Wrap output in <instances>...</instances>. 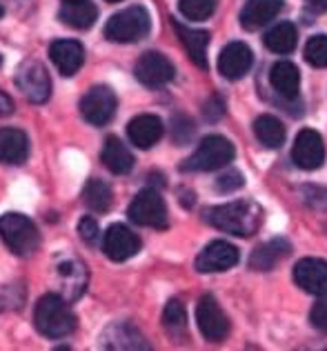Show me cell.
Instances as JSON below:
<instances>
[{"instance_id": "6da1fadb", "label": "cell", "mask_w": 327, "mask_h": 351, "mask_svg": "<svg viewBox=\"0 0 327 351\" xmlns=\"http://www.w3.org/2000/svg\"><path fill=\"white\" fill-rule=\"evenodd\" d=\"M205 220L225 234L249 238L258 232L260 223H263V209L254 200H234L227 202V205L207 209L205 211Z\"/></svg>"}, {"instance_id": "7a4b0ae2", "label": "cell", "mask_w": 327, "mask_h": 351, "mask_svg": "<svg viewBox=\"0 0 327 351\" xmlns=\"http://www.w3.org/2000/svg\"><path fill=\"white\" fill-rule=\"evenodd\" d=\"M34 325L47 338H65L76 329V316L67 300L56 293H47L34 309Z\"/></svg>"}, {"instance_id": "3957f363", "label": "cell", "mask_w": 327, "mask_h": 351, "mask_svg": "<svg viewBox=\"0 0 327 351\" xmlns=\"http://www.w3.org/2000/svg\"><path fill=\"white\" fill-rule=\"evenodd\" d=\"M149 29H152V18H149L147 9L134 5L109 18L105 25V38L123 45L138 43L149 34Z\"/></svg>"}, {"instance_id": "277c9868", "label": "cell", "mask_w": 327, "mask_h": 351, "mask_svg": "<svg viewBox=\"0 0 327 351\" xmlns=\"http://www.w3.org/2000/svg\"><path fill=\"white\" fill-rule=\"evenodd\" d=\"M0 238L16 256H32L41 245L38 229L23 214H5L0 218Z\"/></svg>"}, {"instance_id": "5b68a950", "label": "cell", "mask_w": 327, "mask_h": 351, "mask_svg": "<svg viewBox=\"0 0 327 351\" xmlns=\"http://www.w3.org/2000/svg\"><path fill=\"white\" fill-rule=\"evenodd\" d=\"M234 160V145L223 136H207L190 158L185 160L183 171H216L227 167Z\"/></svg>"}, {"instance_id": "8992f818", "label": "cell", "mask_w": 327, "mask_h": 351, "mask_svg": "<svg viewBox=\"0 0 327 351\" xmlns=\"http://www.w3.org/2000/svg\"><path fill=\"white\" fill-rule=\"evenodd\" d=\"M127 216L138 227L167 229V225H170L167 205L156 189H143L140 193H136V198L132 200V205L127 209Z\"/></svg>"}, {"instance_id": "52a82bcc", "label": "cell", "mask_w": 327, "mask_h": 351, "mask_svg": "<svg viewBox=\"0 0 327 351\" xmlns=\"http://www.w3.org/2000/svg\"><path fill=\"white\" fill-rule=\"evenodd\" d=\"M16 85L34 105H43L52 96V78L38 60H25L16 71Z\"/></svg>"}, {"instance_id": "ba28073f", "label": "cell", "mask_w": 327, "mask_h": 351, "mask_svg": "<svg viewBox=\"0 0 327 351\" xmlns=\"http://www.w3.org/2000/svg\"><path fill=\"white\" fill-rule=\"evenodd\" d=\"M196 325L210 343H221L229 334V320L214 295H203L196 304Z\"/></svg>"}, {"instance_id": "9c48e42d", "label": "cell", "mask_w": 327, "mask_h": 351, "mask_svg": "<svg viewBox=\"0 0 327 351\" xmlns=\"http://www.w3.org/2000/svg\"><path fill=\"white\" fill-rule=\"evenodd\" d=\"M116 107H118V98L107 85L91 87L80 100L82 118H85L89 125H96V127L107 125L109 120L114 118Z\"/></svg>"}, {"instance_id": "30bf717a", "label": "cell", "mask_w": 327, "mask_h": 351, "mask_svg": "<svg viewBox=\"0 0 327 351\" xmlns=\"http://www.w3.org/2000/svg\"><path fill=\"white\" fill-rule=\"evenodd\" d=\"M134 73L145 87H163L167 82L174 80V64L170 58L163 56V53L145 51L143 56L138 58Z\"/></svg>"}, {"instance_id": "8fae6325", "label": "cell", "mask_w": 327, "mask_h": 351, "mask_svg": "<svg viewBox=\"0 0 327 351\" xmlns=\"http://www.w3.org/2000/svg\"><path fill=\"white\" fill-rule=\"evenodd\" d=\"M102 252L114 263H123L140 252V238L125 225H111L102 236Z\"/></svg>"}, {"instance_id": "7c38bea8", "label": "cell", "mask_w": 327, "mask_h": 351, "mask_svg": "<svg viewBox=\"0 0 327 351\" xmlns=\"http://www.w3.org/2000/svg\"><path fill=\"white\" fill-rule=\"evenodd\" d=\"M292 158L296 162V167H301L305 171L319 169L325 160V145L321 134L314 132V129H303L294 141Z\"/></svg>"}, {"instance_id": "4fadbf2b", "label": "cell", "mask_w": 327, "mask_h": 351, "mask_svg": "<svg viewBox=\"0 0 327 351\" xmlns=\"http://www.w3.org/2000/svg\"><path fill=\"white\" fill-rule=\"evenodd\" d=\"M236 263H238V249L225 243V240H214L196 258V269L201 274H218L232 269Z\"/></svg>"}, {"instance_id": "5bb4252c", "label": "cell", "mask_w": 327, "mask_h": 351, "mask_svg": "<svg viewBox=\"0 0 327 351\" xmlns=\"http://www.w3.org/2000/svg\"><path fill=\"white\" fill-rule=\"evenodd\" d=\"M294 282L312 295L327 293V263L321 258H303L294 267Z\"/></svg>"}, {"instance_id": "9a60e30c", "label": "cell", "mask_w": 327, "mask_h": 351, "mask_svg": "<svg viewBox=\"0 0 327 351\" xmlns=\"http://www.w3.org/2000/svg\"><path fill=\"white\" fill-rule=\"evenodd\" d=\"M254 53L245 43H229L218 56V71L227 80H238L249 71Z\"/></svg>"}, {"instance_id": "2e32d148", "label": "cell", "mask_w": 327, "mask_h": 351, "mask_svg": "<svg viewBox=\"0 0 327 351\" xmlns=\"http://www.w3.org/2000/svg\"><path fill=\"white\" fill-rule=\"evenodd\" d=\"M172 27L176 36H179L181 45L185 51L190 53V58L194 60L196 67L207 69V47H210V34L203 29H194L190 25H183L172 18Z\"/></svg>"}, {"instance_id": "e0dca14e", "label": "cell", "mask_w": 327, "mask_h": 351, "mask_svg": "<svg viewBox=\"0 0 327 351\" xmlns=\"http://www.w3.org/2000/svg\"><path fill=\"white\" fill-rule=\"evenodd\" d=\"M163 132H165L163 120L154 114L136 116L132 123L127 125L129 141H132V145H136L138 149H149V147H154L163 138Z\"/></svg>"}, {"instance_id": "ac0fdd59", "label": "cell", "mask_w": 327, "mask_h": 351, "mask_svg": "<svg viewBox=\"0 0 327 351\" xmlns=\"http://www.w3.org/2000/svg\"><path fill=\"white\" fill-rule=\"evenodd\" d=\"M49 58L63 76H74L85 62V49L78 40H56L49 47Z\"/></svg>"}, {"instance_id": "d6986e66", "label": "cell", "mask_w": 327, "mask_h": 351, "mask_svg": "<svg viewBox=\"0 0 327 351\" xmlns=\"http://www.w3.org/2000/svg\"><path fill=\"white\" fill-rule=\"evenodd\" d=\"M30 156V138L21 129H0V162L23 165Z\"/></svg>"}, {"instance_id": "ffe728a7", "label": "cell", "mask_w": 327, "mask_h": 351, "mask_svg": "<svg viewBox=\"0 0 327 351\" xmlns=\"http://www.w3.org/2000/svg\"><path fill=\"white\" fill-rule=\"evenodd\" d=\"M100 345L105 349H149L140 331L129 322H114L100 336Z\"/></svg>"}, {"instance_id": "44dd1931", "label": "cell", "mask_w": 327, "mask_h": 351, "mask_svg": "<svg viewBox=\"0 0 327 351\" xmlns=\"http://www.w3.org/2000/svg\"><path fill=\"white\" fill-rule=\"evenodd\" d=\"M280 9H283V0H247L240 14V25L249 32L260 29L269 21H274Z\"/></svg>"}, {"instance_id": "7402d4cb", "label": "cell", "mask_w": 327, "mask_h": 351, "mask_svg": "<svg viewBox=\"0 0 327 351\" xmlns=\"http://www.w3.org/2000/svg\"><path fill=\"white\" fill-rule=\"evenodd\" d=\"M102 162H105V167L116 173V176H125L132 171L134 167V156L132 152L127 149V145L120 141L116 136H109L105 145H102V154H100Z\"/></svg>"}, {"instance_id": "603a6c76", "label": "cell", "mask_w": 327, "mask_h": 351, "mask_svg": "<svg viewBox=\"0 0 327 351\" xmlns=\"http://www.w3.org/2000/svg\"><path fill=\"white\" fill-rule=\"evenodd\" d=\"M269 82H272V87L280 96L296 98L298 85H301V73H298L296 64L280 60V62H274L272 69H269Z\"/></svg>"}, {"instance_id": "cb8c5ba5", "label": "cell", "mask_w": 327, "mask_h": 351, "mask_svg": "<svg viewBox=\"0 0 327 351\" xmlns=\"http://www.w3.org/2000/svg\"><path fill=\"white\" fill-rule=\"evenodd\" d=\"M292 252V247H289L287 240L283 238H274V240H269V243L265 245H260L254 254H251L249 258V267L254 271H269L272 267L278 263V261H283V258Z\"/></svg>"}, {"instance_id": "d4e9b609", "label": "cell", "mask_w": 327, "mask_h": 351, "mask_svg": "<svg viewBox=\"0 0 327 351\" xmlns=\"http://www.w3.org/2000/svg\"><path fill=\"white\" fill-rule=\"evenodd\" d=\"M58 18L65 25L74 27V29H89L96 23L98 9L93 3H87V0L85 3H65Z\"/></svg>"}, {"instance_id": "484cf974", "label": "cell", "mask_w": 327, "mask_h": 351, "mask_svg": "<svg viewBox=\"0 0 327 351\" xmlns=\"http://www.w3.org/2000/svg\"><path fill=\"white\" fill-rule=\"evenodd\" d=\"M298 45V32L292 23H278L265 34V47L274 53H292Z\"/></svg>"}, {"instance_id": "4316f807", "label": "cell", "mask_w": 327, "mask_h": 351, "mask_svg": "<svg viewBox=\"0 0 327 351\" xmlns=\"http://www.w3.org/2000/svg\"><path fill=\"white\" fill-rule=\"evenodd\" d=\"M254 134L260 141V145L269 147V149H278L285 143V125L280 123L276 116H260L254 123Z\"/></svg>"}, {"instance_id": "83f0119b", "label": "cell", "mask_w": 327, "mask_h": 351, "mask_svg": "<svg viewBox=\"0 0 327 351\" xmlns=\"http://www.w3.org/2000/svg\"><path fill=\"white\" fill-rule=\"evenodd\" d=\"M82 202L91 209V211H107L111 207V189L107 182H102L98 178H89L87 184L82 187L80 193Z\"/></svg>"}, {"instance_id": "f1b7e54d", "label": "cell", "mask_w": 327, "mask_h": 351, "mask_svg": "<svg viewBox=\"0 0 327 351\" xmlns=\"http://www.w3.org/2000/svg\"><path fill=\"white\" fill-rule=\"evenodd\" d=\"M58 274L63 278L65 291H67V298H78V295L85 291V267L78 261H67L58 267Z\"/></svg>"}, {"instance_id": "f546056e", "label": "cell", "mask_w": 327, "mask_h": 351, "mask_svg": "<svg viewBox=\"0 0 327 351\" xmlns=\"http://www.w3.org/2000/svg\"><path fill=\"white\" fill-rule=\"evenodd\" d=\"M163 325L172 336H183L187 329V311L181 300H170L163 313Z\"/></svg>"}, {"instance_id": "4dcf8cb0", "label": "cell", "mask_w": 327, "mask_h": 351, "mask_svg": "<svg viewBox=\"0 0 327 351\" xmlns=\"http://www.w3.org/2000/svg\"><path fill=\"white\" fill-rule=\"evenodd\" d=\"M179 9L187 21H207L216 12V0H179Z\"/></svg>"}, {"instance_id": "1f68e13d", "label": "cell", "mask_w": 327, "mask_h": 351, "mask_svg": "<svg viewBox=\"0 0 327 351\" xmlns=\"http://www.w3.org/2000/svg\"><path fill=\"white\" fill-rule=\"evenodd\" d=\"M305 60L312 64V67H327V36L319 34L312 36L305 45Z\"/></svg>"}, {"instance_id": "d6a6232c", "label": "cell", "mask_w": 327, "mask_h": 351, "mask_svg": "<svg viewBox=\"0 0 327 351\" xmlns=\"http://www.w3.org/2000/svg\"><path fill=\"white\" fill-rule=\"evenodd\" d=\"M78 234L80 238L85 240L87 245H96V240L100 238V229H98V223L93 220L91 216H85L78 223Z\"/></svg>"}, {"instance_id": "836d02e7", "label": "cell", "mask_w": 327, "mask_h": 351, "mask_svg": "<svg viewBox=\"0 0 327 351\" xmlns=\"http://www.w3.org/2000/svg\"><path fill=\"white\" fill-rule=\"evenodd\" d=\"M238 187H243V176L238 171H234V169L225 171V173L216 178V189L218 191L227 193V191H236Z\"/></svg>"}, {"instance_id": "e575fe53", "label": "cell", "mask_w": 327, "mask_h": 351, "mask_svg": "<svg viewBox=\"0 0 327 351\" xmlns=\"http://www.w3.org/2000/svg\"><path fill=\"white\" fill-rule=\"evenodd\" d=\"M172 125H174V127H172V132H174L176 143H185V141H190L192 134H194V129H192V120H187L185 116H176Z\"/></svg>"}, {"instance_id": "d590c367", "label": "cell", "mask_w": 327, "mask_h": 351, "mask_svg": "<svg viewBox=\"0 0 327 351\" xmlns=\"http://www.w3.org/2000/svg\"><path fill=\"white\" fill-rule=\"evenodd\" d=\"M310 320L316 329L327 331V298H323L314 304L312 311H310Z\"/></svg>"}, {"instance_id": "8d00e7d4", "label": "cell", "mask_w": 327, "mask_h": 351, "mask_svg": "<svg viewBox=\"0 0 327 351\" xmlns=\"http://www.w3.org/2000/svg\"><path fill=\"white\" fill-rule=\"evenodd\" d=\"M223 114H225V105L221 103V98L218 96H212L210 100H207V105H205V118L207 120H218Z\"/></svg>"}, {"instance_id": "74e56055", "label": "cell", "mask_w": 327, "mask_h": 351, "mask_svg": "<svg viewBox=\"0 0 327 351\" xmlns=\"http://www.w3.org/2000/svg\"><path fill=\"white\" fill-rule=\"evenodd\" d=\"M12 114H14V100L5 91H0V116H12Z\"/></svg>"}, {"instance_id": "f35d334b", "label": "cell", "mask_w": 327, "mask_h": 351, "mask_svg": "<svg viewBox=\"0 0 327 351\" xmlns=\"http://www.w3.org/2000/svg\"><path fill=\"white\" fill-rule=\"evenodd\" d=\"M14 304V289H0V311L9 309Z\"/></svg>"}, {"instance_id": "ab89813d", "label": "cell", "mask_w": 327, "mask_h": 351, "mask_svg": "<svg viewBox=\"0 0 327 351\" xmlns=\"http://www.w3.org/2000/svg\"><path fill=\"white\" fill-rule=\"evenodd\" d=\"M305 3H307V7H310L312 12H316V14L327 12V0H305Z\"/></svg>"}, {"instance_id": "60d3db41", "label": "cell", "mask_w": 327, "mask_h": 351, "mask_svg": "<svg viewBox=\"0 0 327 351\" xmlns=\"http://www.w3.org/2000/svg\"><path fill=\"white\" fill-rule=\"evenodd\" d=\"M65 3H85V0H65Z\"/></svg>"}, {"instance_id": "b9f144b4", "label": "cell", "mask_w": 327, "mask_h": 351, "mask_svg": "<svg viewBox=\"0 0 327 351\" xmlns=\"http://www.w3.org/2000/svg\"><path fill=\"white\" fill-rule=\"evenodd\" d=\"M3 14H5V9H3V5H0V18H3Z\"/></svg>"}, {"instance_id": "7bdbcfd3", "label": "cell", "mask_w": 327, "mask_h": 351, "mask_svg": "<svg viewBox=\"0 0 327 351\" xmlns=\"http://www.w3.org/2000/svg\"><path fill=\"white\" fill-rule=\"evenodd\" d=\"M107 3H120V0H107Z\"/></svg>"}, {"instance_id": "ee69618b", "label": "cell", "mask_w": 327, "mask_h": 351, "mask_svg": "<svg viewBox=\"0 0 327 351\" xmlns=\"http://www.w3.org/2000/svg\"><path fill=\"white\" fill-rule=\"evenodd\" d=\"M0 64H3V56H0Z\"/></svg>"}]
</instances>
